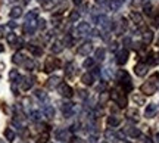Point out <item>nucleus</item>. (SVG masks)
<instances>
[{"label":"nucleus","instance_id":"nucleus-45","mask_svg":"<svg viewBox=\"0 0 159 143\" xmlns=\"http://www.w3.org/2000/svg\"><path fill=\"white\" fill-rule=\"evenodd\" d=\"M143 11H144V13H146V15H150V13H152V5L146 3V5L143 6Z\"/></svg>","mask_w":159,"mask_h":143},{"label":"nucleus","instance_id":"nucleus-6","mask_svg":"<svg viewBox=\"0 0 159 143\" xmlns=\"http://www.w3.org/2000/svg\"><path fill=\"white\" fill-rule=\"evenodd\" d=\"M37 30V19H33V21H25L24 24V33L28 35H33Z\"/></svg>","mask_w":159,"mask_h":143},{"label":"nucleus","instance_id":"nucleus-26","mask_svg":"<svg viewBox=\"0 0 159 143\" xmlns=\"http://www.w3.org/2000/svg\"><path fill=\"white\" fill-rule=\"evenodd\" d=\"M121 5H122V2L121 0H109V3H108V6H109V9L111 11H118L119 7H121Z\"/></svg>","mask_w":159,"mask_h":143},{"label":"nucleus","instance_id":"nucleus-10","mask_svg":"<svg viewBox=\"0 0 159 143\" xmlns=\"http://www.w3.org/2000/svg\"><path fill=\"white\" fill-rule=\"evenodd\" d=\"M61 109L63 111V115L68 118V117H71V115L74 114V103L72 102H63V103H61Z\"/></svg>","mask_w":159,"mask_h":143},{"label":"nucleus","instance_id":"nucleus-13","mask_svg":"<svg viewBox=\"0 0 159 143\" xmlns=\"http://www.w3.org/2000/svg\"><path fill=\"white\" fill-rule=\"evenodd\" d=\"M134 72H136V75H139V77H144V75L148 74V63H137L136 67H134Z\"/></svg>","mask_w":159,"mask_h":143},{"label":"nucleus","instance_id":"nucleus-20","mask_svg":"<svg viewBox=\"0 0 159 143\" xmlns=\"http://www.w3.org/2000/svg\"><path fill=\"white\" fill-rule=\"evenodd\" d=\"M25 59H27V58L24 56L21 52H18V53H15V55H13V58H12V62L16 63V65H22V63L25 62Z\"/></svg>","mask_w":159,"mask_h":143},{"label":"nucleus","instance_id":"nucleus-4","mask_svg":"<svg viewBox=\"0 0 159 143\" xmlns=\"http://www.w3.org/2000/svg\"><path fill=\"white\" fill-rule=\"evenodd\" d=\"M57 92L61 93V96H62V97H66V99L72 97V95H74L72 87L68 86L66 83H61V84H59V87H57Z\"/></svg>","mask_w":159,"mask_h":143},{"label":"nucleus","instance_id":"nucleus-24","mask_svg":"<svg viewBox=\"0 0 159 143\" xmlns=\"http://www.w3.org/2000/svg\"><path fill=\"white\" fill-rule=\"evenodd\" d=\"M108 126L109 127H118L119 122H121V120H119V117H115V115H111V117H108Z\"/></svg>","mask_w":159,"mask_h":143},{"label":"nucleus","instance_id":"nucleus-23","mask_svg":"<svg viewBox=\"0 0 159 143\" xmlns=\"http://www.w3.org/2000/svg\"><path fill=\"white\" fill-rule=\"evenodd\" d=\"M63 43L62 41H59V40H56L53 44H52V53H61V52L63 50Z\"/></svg>","mask_w":159,"mask_h":143},{"label":"nucleus","instance_id":"nucleus-36","mask_svg":"<svg viewBox=\"0 0 159 143\" xmlns=\"http://www.w3.org/2000/svg\"><path fill=\"white\" fill-rule=\"evenodd\" d=\"M6 40H7V43L9 44H16V41H18V37H16V34H13V33H9L7 34V37H6Z\"/></svg>","mask_w":159,"mask_h":143},{"label":"nucleus","instance_id":"nucleus-33","mask_svg":"<svg viewBox=\"0 0 159 143\" xmlns=\"http://www.w3.org/2000/svg\"><path fill=\"white\" fill-rule=\"evenodd\" d=\"M94 58H96V61H103V59H105V49H103V47L96 49V52H94Z\"/></svg>","mask_w":159,"mask_h":143},{"label":"nucleus","instance_id":"nucleus-47","mask_svg":"<svg viewBox=\"0 0 159 143\" xmlns=\"http://www.w3.org/2000/svg\"><path fill=\"white\" fill-rule=\"evenodd\" d=\"M148 63H150V65H155V63H156V61L153 59V53H149L148 55Z\"/></svg>","mask_w":159,"mask_h":143},{"label":"nucleus","instance_id":"nucleus-58","mask_svg":"<svg viewBox=\"0 0 159 143\" xmlns=\"http://www.w3.org/2000/svg\"><path fill=\"white\" fill-rule=\"evenodd\" d=\"M156 142L159 143V133H158V134H156Z\"/></svg>","mask_w":159,"mask_h":143},{"label":"nucleus","instance_id":"nucleus-38","mask_svg":"<svg viewBox=\"0 0 159 143\" xmlns=\"http://www.w3.org/2000/svg\"><path fill=\"white\" fill-rule=\"evenodd\" d=\"M62 43H63V46H65V47H71V46H72V43H74V40H72V37H71L69 34H66Z\"/></svg>","mask_w":159,"mask_h":143},{"label":"nucleus","instance_id":"nucleus-51","mask_svg":"<svg viewBox=\"0 0 159 143\" xmlns=\"http://www.w3.org/2000/svg\"><path fill=\"white\" fill-rule=\"evenodd\" d=\"M111 50L112 52L118 50V43H112V44H111Z\"/></svg>","mask_w":159,"mask_h":143},{"label":"nucleus","instance_id":"nucleus-11","mask_svg":"<svg viewBox=\"0 0 159 143\" xmlns=\"http://www.w3.org/2000/svg\"><path fill=\"white\" fill-rule=\"evenodd\" d=\"M128 61V50L127 49H122V50L116 52V63L118 65H124Z\"/></svg>","mask_w":159,"mask_h":143},{"label":"nucleus","instance_id":"nucleus-7","mask_svg":"<svg viewBox=\"0 0 159 143\" xmlns=\"http://www.w3.org/2000/svg\"><path fill=\"white\" fill-rule=\"evenodd\" d=\"M19 86H21V89H22L24 92H27V90H30L31 87H33V83H34V80L31 78V77H19Z\"/></svg>","mask_w":159,"mask_h":143},{"label":"nucleus","instance_id":"nucleus-8","mask_svg":"<svg viewBox=\"0 0 159 143\" xmlns=\"http://www.w3.org/2000/svg\"><path fill=\"white\" fill-rule=\"evenodd\" d=\"M55 136H56L57 140H61V142H68L69 139H71V131L66 130V128H61V130H57L55 133Z\"/></svg>","mask_w":159,"mask_h":143},{"label":"nucleus","instance_id":"nucleus-40","mask_svg":"<svg viewBox=\"0 0 159 143\" xmlns=\"http://www.w3.org/2000/svg\"><path fill=\"white\" fill-rule=\"evenodd\" d=\"M83 67H84V68H91V67H94V59H93V58H87L84 61V63H83Z\"/></svg>","mask_w":159,"mask_h":143},{"label":"nucleus","instance_id":"nucleus-16","mask_svg":"<svg viewBox=\"0 0 159 143\" xmlns=\"http://www.w3.org/2000/svg\"><path fill=\"white\" fill-rule=\"evenodd\" d=\"M156 111H158V108H156V105H155V103H150V105H148V106H146L144 115H146L148 118H153L155 115H156Z\"/></svg>","mask_w":159,"mask_h":143},{"label":"nucleus","instance_id":"nucleus-9","mask_svg":"<svg viewBox=\"0 0 159 143\" xmlns=\"http://www.w3.org/2000/svg\"><path fill=\"white\" fill-rule=\"evenodd\" d=\"M61 81H62V78L59 75H52L50 78L46 81V87L47 89H56V87H59Z\"/></svg>","mask_w":159,"mask_h":143},{"label":"nucleus","instance_id":"nucleus-5","mask_svg":"<svg viewBox=\"0 0 159 143\" xmlns=\"http://www.w3.org/2000/svg\"><path fill=\"white\" fill-rule=\"evenodd\" d=\"M61 67V62L57 61L56 58H49L47 61L44 62V72H52L53 69H56V68H59Z\"/></svg>","mask_w":159,"mask_h":143},{"label":"nucleus","instance_id":"nucleus-39","mask_svg":"<svg viewBox=\"0 0 159 143\" xmlns=\"http://www.w3.org/2000/svg\"><path fill=\"white\" fill-rule=\"evenodd\" d=\"M34 95H35V97H37V99H40V100H41V102H44L46 99H47V95H46L43 90H35Z\"/></svg>","mask_w":159,"mask_h":143},{"label":"nucleus","instance_id":"nucleus-30","mask_svg":"<svg viewBox=\"0 0 159 143\" xmlns=\"http://www.w3.org/2000/svg\"><path fill=\"white\" fill-rule=\"evenodd\" d=\"M65 72H66V75H68V77H72V75L75 74V65H74V62L66 63V68H65Z\"/></svg>","mask_w":159,"mask_h":143},{"label":"nucleus","instance_id":"nucleus-48","mask_svg":"<svg viewBox=\"0 0 159 143\" xmlns=\"http://www.w3.org/2000/svg\"><path fill=\"white\" fill-rule=\"evenodd\" d=\"M89 143H97V136H94V134L90 136V137H89Z\"/></svg>","mask_w":159,"mask_h":143},{"label":"nucleus","instance_id":"nucleus-53","mask_svg":"<svg viewBox=\"0 0 159 143\" xmlns=\"http://www.w3.org/2000/svg\"><path fill=\"white\" fill-rule=\"evenodd\" d=\"M124 44H125V46L131 44V39H130V37H125V39H124Z\"/></svg>","mask_w":159,"mask_h":143},{"label":"nucleus","instance_id":"nucleus-25","mask_svg":"<svg viewBox=\"0 0 159 143\" xmlns=\"http://www.w3.org/2000/svg\"><path fill=\"white\" fill-rule=\"evenodd\" d=\"M28 49H30V52H31V55H33V56H35V58H40L41 55H43V49H41V47H39V46H33V44H31Z\"/></svg>","mask_w":159,"mask_h":143},{"label":"nucleus","instance_id":"nucleus-42","mask_svg":"<svg viewBox=\"0 0 159 143\" xmlns=\"http://www.w3.org/2000/svg\"><path fill=\"white\" fill-rule=\"evenodd\" d=\"M47 140H49V134H41L35 143H47Z\"/></svg>","mask_w":159,"mask_h":143},{"label":"nucleus","instance_id":"nucleus-15","mask_svg":"<svg viewBox=\"0 0 159 143\" xmlns=\"http://www.w3.org/2000/svg\"><path fill=\"white\" fill-rule=\"evenodd\" d=\"M124 133L127 134V136H130V137H133V139L139 137V136L142 134V133H140V130H139V128H136V127H125Z\"/></svg>","mask_w":159,"mask_h":143},{"label":"nucleus","instance_id":"nucleus-52","mask_svg":"<svg viewBox=\"0 0 159 143\" xmlns=\"http://www.w3.org/2000/svg\"><path fill=\"white\" fill-rule=\"evenodd\" d=\"M15 109H16V112H19V106H15ZM16 118H21V120H22V118H24V114H22V111H21V115H19V114L16 115Z\"/></svg>","mask_w":159,"mask_h":143},{"label":"nucleus","instance_id":"nucleus-29","mask_svg":"<svg viewBox=\"0 0 159 143\" xmlns=\"http://www.w3.org/2000/svg\"><path fill=\"white\" fill-rule=\"evenodd\" d=\"M19 72H18V69H12L11 72H9V80L12 81V83H18L19 81Z\"/></svg>","mask_w":159,"mask_h":143},{"label":"nucleus","instance_id":"nucleus-21","mask_svg":"<svg viewBox=\"0 0 159 143\" xmlns=\"http://www.w3.org/2000/svg\"><path fill=\"white\" fill-rule=\"evenodd\" d=\"M41 6L44 11H52L56 6V0H41Z\"/></svg>","mask_w":159,"mask_h":143},{"label":"nucleus","instance_id":"nucleus-2","mask_svg":"<svg viewBox=\"0 0 159 143\" xmlns=\"http://www.w3.org/2000/svg\"><path fill=\"white\" fill-rule=\"evenodd\" d=\"M118 81H119V86H121V89H122L125 93L133 90V83H131V78H130V75H128V72H127V71H124V69H119V71H118Z\"/></svg>","mask_w":159,"mask_h":143},{"label":"nucleus","instance_id":"nucleus-37","mask_svg":"<svg viewBox=\"0 0 159 143\" xmlns=\"http://www.w3.org/2000/svg\"><path fill=\"white\" fill-rule=\"evenodd\" d=\"M133 100H134L137 105H143V103H144V96H143V93L142 95H133Z\"/></svg>","mask_w":159,"mask_h":143},{"label":"nucleus","instance_id":"nucleus-35","mask_svg":"<svg viewBox=\"0 0 159 143\" xmlns=\"http://www.w3.org/2000/svg\"><path fill=\"white\" fill-rule=\"evenodd\" d=\"M80 21V11H72L69 13V22H78Z\"/></svg>","mask_w":159,"mask_h":143},{"label":"nucleus","instance_id":"nucleus-27","mask_svg":"<svg viewBox=\"0 0 159 143\" xmlns=\"http://www.w3.org/2000/svg\"><path fill=\"white\" fill-rule=\"evenodd\" d=\"M5 137H6V140H9V143H12L13 140H15V137H16V134H15V131H13L12 128H6L5 130Z\"/></svg>","mask_w":159,"mask_h":143},{"label":"nucleus","instance_id":"nucleus-17","mask_svg":"<svg viewBox=\"0 0 159 143\" xmlns=\"http://www.w3.org/2000/svg\"><path fill=\"white\" fill-rule=\"evenodd\" d=\"M81 81H83V84H85V86H91L94 83V75L91 74V72H85L81 77Z\"/></svg>","mask_w":159,"mask_h":143},{"label":"nucleus","instance_id":"nucleus-19","mask_svg":"<svg viewBox=\"0 0 159 143\" xmlns=\"http://www.w3.org/2000/svg\"><path fill=\"white\" fill-rule=\"evenodd\" d=\"M43 115H44L47 120H52V118L55 117V108H53V106H50V105L44 106V109H43Z\"/></svg>","mask_w":159,"mask_h":143},{"label":"nucleus","instance_id":"nucleus-57","mask_svg":"<svg viewBox=\"0 0 159 143\" xmlns=\"http://www.w3.org/2000/svg\"><path fill=\"white\" fill-rule=\"evenodd\" d=\"M3 50H5V47H3V46H2V44H0V53H2V52H3Z\"/></svg>","mask_w":159,"mask_h":143},{"label":"nucleus","instance_id":"nucleus-22","mask_svg":"<svg viewBox=\"0 0 159 143\" xmlns=\"http://www.w3.org/2000/svg\"><path fill=\"white\" fill-rule=\"evenodd\" d=\"M22 15V9L19 7V6H15V7H12L11 12H9V16L12 18V19H16V18H19Z\"/></svg>","mask_w":159,"mask_h":143},{"label":"nucleus","instance_id":"nucleus-34","mask_svg":"<svg viewBox=\"0 0 159 143\" xmlns=\"http://www.w3.org/2000/svg\"><path fill=\"white\" fill-rule=\"evenodd\" d=\"M22 65L25 67V69H28V71H33V69L35 68V62L33 61V59H28V58L25 59V62H24Z\"/></svg>","mask_w":159,"mask_h":143},{"label":"nucleus","instance_id":"nucleus-59","mask_svg":"<svg viewBox=\"0 0 159 143\" xmlns=\"http://www.w3.org/2000/svg\"><path fill=\"white\" fill-rule=\"evenodd\" d=\"M0 143H6V142H5V140H0Z\"/></svg>","mask_w":159,"mask_h":143},{"label":"nucleus","instance_id":"nucleus-49","mask_svg":"<svg viewBox=\"0 0 159 143\" xmlns=\"http://www.w3.org/2000/svg\"><path fill=\"white\" fill-rule=\"evenodd\" d=\"M87 96H89V95H87L85 90H81V92H80V97H81V99H87Z\"/></svg>","mask_w":159,"mask_h":143},{"label":"nucleus","instance_id":"nucleus-12","mask_svg":"<svg viewBox=\"0 0 159 143\" xmlns=\"http://www.w3.org/2000/svg\"><path fill=\"white\" fill-rule=\"evenodd\" d=\"M91 50H93V44H91L90 41H85L84 44H81L78 49V55L81 56H87V55H90Z\"/></svg>","mask_w":159,"mask_h":143},{"label":"nucleus","instance_id":"nucleus-14","mask_svg":"<svg viewBox=\"0 0 159 143\" xmlns=\"http://www.w3.org/2000/svg\"><path fill=\"white\" fill-rule=\"evenodd\" d=\"M90 33V25L89 22H80L77 27V34L78 35H87Z\"/></svg>","mask_w":159,"mask_h":143},{"label":"nucleus","instance_id":"nucleus-31","mask_svg":"<svg viewBox=\"0 0 159 143\" xmlns=\"http://www.w3.org/2000/svg\"><path fill=\"white\" fill-rule=\"evenodd\" d=\"M39 9H33L31 12H28L27 13V16H25V21H33V19H37V16H39Z\"/></svg>","mask_w":159,"mask_h":143},{"label":"nucleus","instance_id":"nucleus-18","mask_svg":"<svg viewBox=\"0 0 159 143\" xmlns=\"http://www.w3.org/2000/svg\"><path fill=\"white\" fill-rule=\"evenodd\" d=\"M142 40L144 44H150L152 40H153V33H152L150 30H146V31L142 34Z\"/></svg>","mask_w":159,"mask_h":143},{"label":"nucleus","instance_id":"nucleus-1","mask_svg":"<svg viewBox=\"0 0 159 143\" xmlns=\"http://www.w3.org/2000/svg\"><path fill=\"white\" fill-rule=\"evenodd\" d=\"M158 78H159V74H153L148 81H146V83H143V86L140 87V90H142L143 95L150 96V95H153V93L156 92V89H158V86H156V80H158Z\"/></svg>","mask_w":159,"mask_h":143},{"label":"nucleus","instance_id":"nucleus-46","mask_svg":"<svg viewBox=\"0 0 159 143\" xmlns=\"http://www.w3.org/2000/svg\"><path fill=\"white\" fill-rule=\"evenodd\" d=\"M109 97H111V95H108V93H102V95H100V103H105Z\"/></svg>","mask_w":159,"mask_h":143},{"label":"nucleus","instance_id":"nucleus-56","mask_svg":"<svg viewBox=\"0 0 159 143\" xmlns=\"http://www.w3.org/2000/svg\"><path fill=\"white\" fill-rule=\"evenodd\" d=\"M22 3H24V5H28V3H30V0H22Z\"/></svg>","mask_w":159,"mask_h":143},{"label":"nucleus","instance_id":"nucleus-50","mask_svg":"<svg viewBox=\"0 0 159 143\" xmlns=\"http://www.w3.org/2000/svg\"><path fill=\"white\" fill-rule=\"evenodd\" d=\"M153 25L155 27H159V13L155 16V19H153Z\"/></svg>","mask_w":159,"mask_h":143},{"label":"nucleus","instance_id":"nucleus-32","mask_svg":"<svg viewBox=\"0 0 159 143\" xmlns=\"http://www.w3.org/2000/svg\"><path fill=\"white\" fill-rule=\"evenodd\" d=\"M131 19H133V22L136 24V25H140L143 22V18L140 13H137V12H133L131 13Z\"/></svg>","mask_w":159,"mask_h":143},{"label":"nucleus","instance_id":"nucleus-43","mask_svg":"<svg viewBox=\"0 0 159 143\" xmlns=\"http://www.w3.org/2000/svg\"><path fill=\"white\" fill-rule=\"evenodd\" d=\"M105 136H106L108 140H115V139L118 137V134H115V133H112V131H106L105 133Z\"/></svg>","mask_w":159,"mask_h":143},{"label":"nucleus","instance_id":"nucleus-28","mask_svg":"<svg viewBox=\"0 0 159 143\" xmlns=\"http://www.w3.org/2000/svg\"><path fill=\"white\" fill-rule=\"evenodd\" d=\"M127 117H128L130 120H133V121H139L140 114H139V111H137V109H130V111L127 112Z\"/></svg>","mask_w":159,"mask_h":143},{"label":"nucleus","instance_id":"nucleus-54","mask_svg":"<svg viewBox=\"0 0 159 143\" xmlns=\"http://www.w3.org/2000/svg\"><path fill=\"white\" fill-rule=\"evenodd\" d=\"M97 3H99V5H106V3H109L108 0H96Z\"/></svg>","mask_w":159,"mask_h":143},{"label":"nucleus","instance_id":"nucleus-41","mask_svg":"<svg viewBox=\"0 0 159 143\" xmlns=\"http://www.w3.org/2000/svg\"><path fill=\"white\" fill-rule=\"evenodd\" d=\"M30 115H31V120L33 121H40L41 120V114H40L39 111H33Z\"/></svg>","mask_w":159,"mask_h":143},{"label":"nucleus","instance_id":"nucleus-55","mask_svg":"<svg viewBox=\"0 0 159 143\" xmlns=\"http://www.w3.org/2000/svg\"><path fill=\"white\" fill-rule=\"evenodd\" d=\"M72 2H74V5H81V3H83V0H72Z\"/></svg>","mask_w":159,"mask_h":143},{"label":"nucleus","instance_id":"nucleus-3","mask_svg":"<svg viewBox=\"0 0 159 143\" xmlns=\"http://www.w3.org/2000/svg\"><path fill=\"white\" fill-rule=\"evenodd\" d=\"M111 97L116 102V105L119 108H125L127 106V96H125V93H119L118 90H112L111 92Z\"/></svg>","mask_w":159,"mask_h":143},{"label":"nucleus","instance_id":"nucleus-44","mask_svg":"<svg viewBox=\"0 0 159 143\" xmlns=\"http://www.w3.org/2000/svg\"><path fill=\"white\" fill-rule=\"evenodd\" d=\"M37 28L39 30H46V21L44 19H37Z\"/></svg>","mask_w":159,"mask_h":143}]
</instances>
